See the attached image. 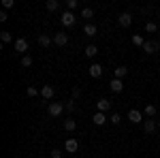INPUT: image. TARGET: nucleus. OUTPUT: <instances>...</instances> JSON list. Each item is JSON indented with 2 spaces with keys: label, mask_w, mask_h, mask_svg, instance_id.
Returning <instances> with one entry per match:
<instances>
[{
  "label": "nucleus",
  "mask_w": 160,
  "mask_h": 158,
  "mask_svg": "<svg viewBox=\"0 0 160 158\" xmlns=\"http://www.w3.org/2000/svg\"><path fill=\"white\" fill-rule=\"evenodd\" d=\"M60 22H62V26L71 28V26L77 24V15H75L73 11H64V13H62V17H60Z\"/></svg>",
  "instance_id": "f257e3e1"
},
{
  "label": "nucleus",
  "mask_w": 160,
  "mask_h": 158,
  "mask_svg": "<svg viewBox=\"0 0 160 158\" xmlns=\"http://www.w3.org/2000/svg\"><path fill=\"white\" fill-rule=\"evenodd\" d=\"M47 111H49V115H51V118H58L62 111H64V105H62V103H49Z\"/></svg>",
  "instance_id": "f03ea898"
},
{
  "label": "nucleus",
  "mask_w": 160,
  "mask_h": 158,
  "mask_svg": "<svg viewBox=\"0 0 160 158\" xmlns=\"http://www.w3.org/2000/svg\"><path fill=\"white\" fill-rule=\"evenodd\" d=\"M64 150H66L68 154H75V152L79 150V141L73 139V137H71V139H66V141H64Z\"/></svg>",
  "instance_id": "7ed1b4c3"
},
{
  "label": "nucleus",
  "mask_w": 160,
  "mask_h": 158,
  "mask_svg": "<svg viewBox=\"0 0 160 158\" xmlns=\"http://www.w3.org/2000/svg\"><path fill=\"white\" fill-rule=\"evenodd\" d=\"M128 120L132 122V124H141V122H145V120H143V113H141L139 109H130V111H128Z\"/></svg>",
  "instance_id": "20e7f679"
},
{
  "label": "nucleus",
  "mask_w": 160,
  "mask_h": 158,
  "mask_svg": "<svg viewBox=\"0 0 160 158\" xmlns=\"http://www.w3.org/2000/svg\"><path fill=\"white\" fill-rule=\"evenodd\" d=\"M109 90L113 92V94H120V92L124 90L122 79H115V77H113V79H111V84H109Z\"/></svg>",
  "instance_id": "39448f33"
},
{
  "label": "nucleus",
  "mask_w": 160,
  "mask_h": 158,
  "mask_svg": "<svg viewBox=\"0 0 160 158\" xmlns=\"http://www.w3.org/2000/svg\"><path fill=\"white\" fill-rule=\"evenodd\" d=\"M118 22H120V26H122V28H128V26L132 24V15H130V13H120Z\"/></svg>",
  "instance_id": "423d86ee"
},
{
  "label": "nucleus",
  "mask_w": 160,
  "mask_h": 158,
  "mask_svg": "<svg viewBox=\"0 0 160 158\" xmlns=\"http://www.w3.org/2000/svg\"><path fill=\"white\" fill-rule=\"evenodd\" d=\"M13 47H15L17 54H26V51H28V41H26V38H17Z\"/></svg>",
  "instance_id": "0eeeda50"
},
{
  "label": "nucleus",
  "mask_w": 160,
  "mask_h": 158,
  "mask_svg": "<svg viewBox=\"0 0 160 158\" xmlns=\"http://www.w3.org/2000/svg\"><path fill=\"white\" fill-rule=\"evenodd\" d=\"M156 128H158V122H154L152 118H148V120L143 122V130H145L148 135H152L154 130H156Z\"/></svg>",
  "instance_id": "6e6552de"
},
{
  "label": "nucleus",
  "mask_w": 160,
  "mask_h": 158,
  "mask_svg": "<svg viewBox=\"0 0 160 158\" xmlns=\"http://www.w3.org/2000/svg\"><path fill=\"white\" fill-rule=\"evenodd\" d=\"M53 43H56L58 47H64V45L68 43V34H64V32H58V34H53Z\"/></svg>",
  "instance_id": "1a4fd4ad"
},
{
  "label": "nucleus",
  "mask_w": 160,
  "mask_h": 158,
  "mask_svg": "<svg viewBox=\"0 0 160 158\" xmlns=\"http://www.w3.org/2000/svg\"><path fill=\"white\" fill-rule=\"evenodd\" d=\"M53 94H56V90H53L51 85H43V88H41V96L45 98V100H49V98H53Z\"/></svg>",
  "instance_id": "9d476101"
},
{
  "label": "nucleus",
  "mask_w": 160,
  "mask_h": 158,
  "mask_svg": "<svg viewBox=\"0 0 160 158\" xmlns=\"http://www.w3.org/2000/svg\"><path fill=\"white\" fill-rule=\"evenodd\" d=\"M88 73H90V77H94V79H98L100 75H102V66H100V64H92V66L88 69Z\"/></svg>",
  "instance_id": "9b49d317"
},
{
  "label": "nucleus",
  "mask_w": 160,
  "mask_h": 158,
  "mask_svg": "<svg viewBox=\"0 0 160 158\" xmlns=\"http://www.w3.org/2000/svg\"><path fill=\"white\" fill-rule=\"evenodd\" d=\"M96 109L100 111V113H105V111L111 109V100H107V98H100L98 103H96Z\"/></svg>",
  "instance_id": "f8f14e48"
},
{
  "label": "nucleus",
  "mask_w": 160,
  "mask_h": 158,
  "mask_svg": "<svg viewBox=\"0 0 160 158\" xmlns=\"http://www.w3.org/2000/svg\"><path fill=\"white\" fill-rule=\"evenodd\" d=\"M107 120H109V118H107L105 113H100V111H96V113H94V118H92V122H94L96 126H102Z\"/></svg>",
  "instance_id": "ddd939ff"
},
{
  "label": "nucleus",
  "mask_w": 160,
  "mask_h": 158,
  "mask_svg": "<svg viewBox=\"0 0 160 158\" xmlns=\"http://www.w3.org/2000/svg\"><path fill=\"white\" fill-rule=\"evenodd\" d=\"M160 47V43H152V41H145V45H143V51L145 54H154L156 49Z\"/></svg>",
  "instance_id": "4468645a"
},
{
  "label": "nucleus",
  "mask_w": 160,
  "mask_h": 158,
  "mask_svg": "<svg viewBox=\"0 0 160 158\" xmlns=\"http://www.w3.org/2000/svg\"><path fill=\"white\" fill-rule=\"evenodd\" d=\"M96 32H98V28L94 24H88L86 28H83V34H86V37H96Z\"/></svg>",
  "instance_id": "2eb2a0df"
},
{
  "label": "nucleus",
  "mask_w": 160,
  "mask_h": 158,
  "mask_svg": "<svg viewBox=\"0 0 160 158\" xmlns=\"http://www.w3.org/2000/svg\"><path fill=\"white\" fill-rule=\"evenodd\" d=\"M51 41H53V38L47 37V34H38V45H41V47H49Z\"/></svg>",
  "instance_id": "dca6fc26"
},
{
  "label": "nucleus",
  "mask_w": 160,
  "mask_h": 158,
  "mask_svg": "<svg viewBox=\"0 0 160 158\" xmlns=\"http://www.w3.org/2000/svg\"><path fill=\"white\" fill-rule=\"evenodd\" d=\"M143 113H145L148 118H152V120H154V115H156V107H154L152 103H148V105H145V109H143Z\"/></svg>",
  "instance_id": "f3484780"
},
{
  "label": "nucleus",
  "mask_w": 160,
  "mask_h": 158,
  "mask_svg": "<svg viewBox=\"0 0 160 158\" xmlns=\"http://www.w3.org/2000/svg\"><path fill=\"white\" fill-rule=\"evenodd\" d=\"M75 128H77V122H75V120H71V118H68V120H64V130L73 133Z\"/></svg>",
  "instance_id": "a211bd4d"
},
{
  "label": "nucleus",
  "mask_w": 160,
  "mask_h": 158,
  "mask_svg": "<svg viewBox=\"0 0 160 158\" xmlns=\"http://www.w3.org/2000/svg\"><path fill=\"white\" fill-rule=\"evenodd\" d=\"M96 54H98V47H96V45H88L86 47V56L88 58H94Z\"/></svg>",
  "instance_id": "6ab92c4d"
},
{
  "label": "nucleus",
  "mask_w": 160,
  "mask_h": 158,
  "mask_svg": "<svg viewBox=\"0 0 160 158\" xmlns=\"http://www.w3.org/2000/svg\"><path fill=\"white\" fill-rule=\"evenodd\" d=\"M126 75H128V69H126V66H118V69H115V79H122Z\"/></svg>",
  "instance_id": "aec40b11"
},
{
  "label": "nucleus",
  "mask_w": 160,
  "mask_h": 158,
  "mask_svg": "<svg viewBox=\"0 0 160 158\" xmlns=\"http://www.w3.org/2000/svg\"><path fill=\"white\" fill-rule=\"evenodd\" d=\"M58 9H60L58 0H47V11H58Z\"/></svg>",
  "instance_id": "412c9836"
},
{
  "label": "nucleus",
  "mask_w": 160,
  "mask_h": 158,
  "mask_svg": "<svg viewBox=\"0 0 160 158\" xmlns=\"http://www.w3.org/2000/svg\"><path fill=\"white\" fill-rule=\"evenodd\" d=\"M0 38H2V43H11V41H13L11 32H7V30H2V32H0Z\"/></svg>",
  "instance_id": "4be33fe9"
},
{
  "label": "nucleus",
  "mask_w": 160,
  "mask_h": 158,
  "mask_svg": "<svg viewBox=\"0 0 160 158\" xmlns=\"http://www.w3.org/2000/svg\"><path fill=\"white\" fill-rule=\"evenodd\" d=\"M132 43H135L137 47H143V45H145V41H143L141 34H135V37H132Z\"/></svg>",
  "instance_id": "5701e85b"
},
{
  "label": "nucleus",
  "mask_w": 160,
  "mask_h": 158,
  "mask_svg": "<svg viewBox=\"0 0 160 158\" xmlns=\"http://www.w3.org/2000/svg\"><path fill=\"white\" fill-rule=\"evenodd\" d=\"M81 17H83V19H92V17H94V11H92V9H83V11H81Z\"/></svg>",
  "instance_id": "b1692460"
},
{
  "label": "nucleus",
  "mask_w": 160,
  "mask_h": 158,
  "mask_svg": "<svg viewBox=\"0 0 160 158\" xmlns=\"http://www.w3.org/2000/svg\"><path fill=\"white\" fill-rule=\"evenodd\" d=\"M145 30H148V32H156V30H158V24H156V22H148V24H145Z\"/></svg>",
  "instance_id": "393cba45"
},
{
  "label": "nucleus",
  "mask_w": 160,
  "mask_h": 158,
  "mask_svg": "<svg viewBox=\"0 0 160 158\" xmlns=\"http://www.w3.org/2000/svg\"><path fill=\"white\" fill-rule=\"evenodd\" d=\"M13 7H15V0H2V9H4V11H9Z\"/></svg>",
  "instance_id": "a878e982"
},
{
  "label": "nucleus",
  "mask_w": 160,
  "mask_h": 158,
  "mask_svg": "<svg viewBox=\"0 0 160 158\" xmlns=\"http://www.w3.org/2000/svg\"><path fill=\"white\" fill-rule=\"evenodd\" d=\"M26 94L32 98V96H38V94H41V90H37V88H32V85H30V88L26 90Z\"/></svg>",
  "instance_id": "bb28decb"
},
{
  "label": "nucleus",
  "mask_w": 160,
  "mask_h": 158,
  "mask_svg": "<svg viewBox=\"0 0 160 158\" xmlns=\"http://www.w3.org/2000/svg\"><path fill=\"white\" fill-rule=\"evenodd\" d=\"M32 56H24V58H22V66H32Z\"/></svg>",
  "instance_id": "cd10ccee"
},
{
  "label": "nucleus",
  "mask_w": 160,
  "mask_h": 158,
  "mask_svg": "<svg viewBox=\"0 0 160 158\" xmlns=\"http://www.w3.org/2000/svg\"><path fill=\"white\" fill-rule=\"evenodd\" d=\"M66 7H68V11H73V9L79 7V2H77V0H66Z\"/></svg>",
  "instance_id": "c85d7f7f"
},
{
  "label": "nucleus",
  "mask_w": 160,
  "mask_h": 158,
  "mask_svg": "<svg viewBox=\"0 0 160 158\" xmlns=\"http://www.w3.org/2000/svg\"><path fill=\"white\" fill-rule=\"evenodd\" d=\"M109 122H111V124H120V122H122V118H120V113H113V115L109 118Z\"/></svg>",
  "instance_id": "c756f323"
},
{
  "label": "nucleus",
  "mask_w": 160,
  "mask_h": 158,
  "mask_svg": "<svg viewBox=\"0 0 160 158\" xmlns=\"http://www.w3.org/2000/svg\"><path fill=\"white\" fill-rule=\"evenodd\" d=\"M81 96V88H73V98H79Z\"/></svg>",
  "instance_id": "7c9ffc66"
},
{
  "label": "nucleus",
  "mask_w": 160,
  "mask_h": 158,
  "mask_svg": "<svg viewBox=\"0 0 160 158\" xmlns=\"http://www.w3.org/2000/svg\"><path fill=\"white\" fill-rule=\"evenodd\" d=\"M51 158H62V152L60 150H51Z\"/></svg>",
  "instance_id": "2f4dec72"
},
{
  "label": "nucleus",
  "mask_w": 160,
  "mask_h": 158,
  "mask_svg": "<svg viewBox=\"0 0 160 158\" xmlns=\"http://www.w3.org/2000/svg\"><path fill=\"white\" fill-rule=\"evenodd\" d=\"M66 109H68V111H75V100H68V103H66Z\"/></svg>",
  "instance_id": "473e14b6"
},
{
  "label": "nucleus",
  "mask_w": 160,
  "mask_h": 158,
  "mask_svg": "<svg viewBox=\"0 0 160 158\" xmlns=\"http://www.w3.org/2000/svg\"><path fill=\"white\" fill-rule=\"evenodd\" d=\"M7 19H9V15H7V11H2L0 13V22H7Z\"/></svg>",
  "instance_id": "72a5a7b5"
},
{
  "label": "nucleus",
  "mask_w": 160,
  "mask_h": 158,
  "mask_svg": "<svg viewBox=\"0 0 160 158\" xmlns=\"http://www.w3.org/2000/svg\"><path fill=\"white\" fill-rule=\"evenodd\" d=\"M158 130H160V120H158Z\"/></svg>",
  "instance_id": "f704fd0d"
},
{
  "label": "nucleus",
  "mask_w": 160,
  "mask_h": 158,
  "mask_svg": "<svg viewBox=\"0 0 160 158\" xmlns=\"http://www.w3.org/2000/svg\"><path fill=\"white\" fill-rule=\"evenodd\" d=\"M158 19H160V13H158Z\"/></svg>",
  "instance_id": "c9c22d12"
}]
</instances>
